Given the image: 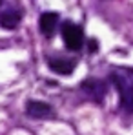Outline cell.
<instances>
[{"instance_id":"obj_1","label":"cell","mask_w":133,"mask_h":135,"mask_svg":"<svg viewBox=\"0 0 133 135\" xmlns=\"http://www.w3.org/2000/svg\"><path fill=\"white\" fill-rule=\"evenodd\" d=\"M110 80L119 91V106L124 113L133 115V68H115L110 73Z\"/></svg>"},{"instance_id":"obj_2","label":"cell","mask_w":133,"mask_h":135,"mask_svg":"<svg viewBox=\"0 0 133 135\" xmlns=\"http://www.w3.org/2000/svg\"><path fill=\"white\" fill-rule=\"evenodd\" d=\"M62 38L69 51H78L84 46V31L78 24L66 20V22H62Z\"/></svg>"},{"instance_id":"obj_3","label":"cell","mask_w":133,"mask_h":135,"mask_svg":"<svg viewBox=\"0 0 133 135\" xmlns=\"http://www.w3.org/2000/svg\"><path fill=\"white\" fill-rule=\"evenodd\" d=\"M80 90H82V93L88 97L89 100L102 102V99L108 93V82L100 80V79H86V80H82Z\"/></svg>"},{"instance_id":"obj_4","label":"cell","mask_w":133,"mask_h":135,"mask_svg":"<svg viewBox=\"0 0 133 135\" xmlns=\"http://www.w3.org/2000/svg\"><path fill=\"white\" fill-rule=\"evenodd\" d=\"M26 113L33 119H51V117H55L53 108L47 102H42V100H27L26 102Z\"/></svg>"},{"instance_id":"obj_5","label":"cell","mask_w":133,"mask_h":135,"mask_svg":"<svg viewBox=\"0 0 133 135\" xmlns=\"http://www.w3.org/2000/svg\"><path fill=\"white\" fill-rule=\"evenodd\" d=\"M47 66L51 68V71L58 75H71L75 69V60L62 59V57H47Z\"/></svg>"},{"instance_id":"obj_6","label":"cell","mask_w":133,"mask_h":135,"mask_svg":"<svg viewBox=\"0 0 133 135\" xmlns=\"http://www.w3.org/2000/svg\"><path fill=\"white\" fill-rule=\"evenodd\" d=\"M57 26H58V15H57V13L46 11V13L40 15V18H38V27H40V33H42L44 37H51V35L55 33Z\"/></svg>"},{"instance_id":"obj_7","label":"cell","mask_w":133,"mask_h":135,"mask_svg":"<svg viewBox=\"0 0 133 135\" xmlns=\"http://www.w3.org/2000/svg\"><path fill=\"white\" fill-rule=\"evenodd\" d=\"M20 20H22V13L17 7L4 9L0 13V27H4V29H15L20 24Z\"/></svg>"},{"instance_id":"obj_8","label":"cell","mask_w":133,"mask_h":135,"mask_svg":"<svg viewBox=\"0 0 133 135\" xmlns=\"http://www.w3.org/2000/svg\"><path fill=\"white\" fill-rule=\"evenodd\" d=\"M89 51H91V53L97 51V42H95V40H89Z\"/></svg>"},{"instance_id":"obj_9","label":"cell","mask_w":133,"mask_h":135,"mask_svg":"<svg viewBox=\"0 0 133 135\" xmlns=\"http://www.w3.org/2000/svg\"><path fill=\"white\" fill-rule=\"evenodd\" d=\"M0 6H2V0H0Z\"/></svg>"}]
</instances>
